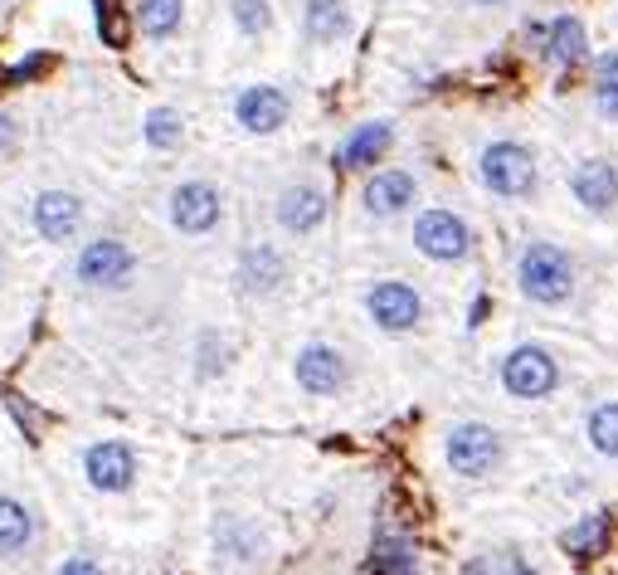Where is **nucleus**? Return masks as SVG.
I'll return each instance as SVG.
<instances>
[{
    "instance_id": "19",
    "label": "nucleus",
    "mask_w": 618,
    "mask_h": 575,
    "mask_svg": "<svg viewBox=\"0 0 618 575\" xmlns=\"http://www.w3.org/2000/svg\"><path fill=\"white\" fill-rule=\"evenodd\" d=\"M239 283L249 288V293H268V288H278L283 283V259L268 249V244H258L244 254V264H239Z\"/></svg>"
},
{
    "instance_id": "5",
    "label": "nucleus",
    "mask_w": 618,
    "mask_h": 575,
    "mask_svg": "<svg viewBox=\"0 0 618 575\" xmlns=\"http://www.w3.org/2000/svg\"><path fill=\"white\" fill-rule=\"evenodd\" d=\"M502 381H507L511 395L536 400V395H546L550 385H555V361H550L541 346H516L507 356V366H502Z\"/></svg>"
},
{
    "instance_id": "25",
    "label": "nucleus",
    "mask_w": 618,
    "mask_h": 575,
    "mask_svg": "<svg viewBox=\"0 0 618 575\" xmlns=\"http://www.w3.org/2000/svg\"><path fill=\"white\" fill-rule=\"evenodd\" d=\"M594 88H599V108L618 122V49L599 59V78H594Z\"/></svg>"
},
{
    "instance_id": "18",
    "label": "nucleus",
    "mask_w": 618,
    "mask_h": 575,
    "mask_svg": "<svg viewBox=\"0 0 618 575\" xmlns=\"http://www.w3.org/2000/svg\"><path fill=\"white\" fill-rule=\"evenodd\" d=\"M546 54L555 64H580L584 59V20L580 15H560L546 25Z\"/></svg>"
},
{
    "instance_id": "30",
    "label": "nucleus",
    "mask_w": 618,
    "mask_h": 575,
    "mask_svg": "<svg viewBox=\"0 0 618 575\" xmlns=\"http://www.w3.org/2000/svg\"><path fill=\"white\" fill-rule=\"evenodd\" d=\"M59 575H103V571H98L93 561H69V566H64Z\"/></svg>"
},
{
    "instance_id": "17",
    "label": "nucleus",
    "mask_w": 618,
    "mask_h": 575,
    "mask_svg": "<svg viewBox=\"0 0 618 575\" xmlns=\"http://www.w3.org/2000/svg\"><path fill=\"white\" fill-rule=\"evenodd\" d=\"M88 478H93L98 488H108V493L127 488V483H132V454H127L122 444H98V449L88 454Z\"/></svg>"
},
{
    "instance_id": "21",
    "label": "nucleus",
    "mask_w": 618,
    "mask_h": 575,
    "mask_svg": "<svg viewBox=\"0 0 618 575\" xmlns=\"http://www.w3.org/2000/svg\"><path fill=\"white\" fill-rule=\"evenodd\" d=\"M560 546L575 556V561H594V556H604V546H609V517H584L580 527H570Z\"/></svg>"
},
{
    "instance_id": "24",
    "label": "nucleus",
    "mask_w": 618,
    "mask_h": 575,
    "mask_svg": "<svg viewBox=\"0 0 618 575\" xmlns=\"http://www.w3.org/2000/svg\"><path fill=\"white\" fill-rule=\"evenodd\" d=\"M234 25H239V35H268V25H273V10H268V0H234Z\"/></svg>"
},
{
    "instance_id": "12",
    "label": "nucleus",
    "mask_w": 618,
    "mask_h": 575,
    "mask_svg": "<svg viewBox=\"0 0 618 575\" xmlns=\"http://www.w3.org/2000/svg\"><path fill=\"white\" fill-rule=\"evenodd\" d=\"M390 142H395V127H390V122H365V127H356V132L336 147V166H341V171L375 166L380 156L390 152Z\"/></svg>"
},
{
    "instance_id": "11",
    "label": "nucleus",
    "mask_w": 618,
    "mask_h": 575,
    "mask_svg": "<svg viewBox=\"0 0 618 575\" xmlns=\"http://www.w3.org/2000/svg\"><path fill=\"white\" fill-rule=\"evenodd\" d=\"M327 220V195L317 186H288L278 195V225L288 234H312Z\"/></svg>"
},
{
    "instance_id": "16",
    "label": "nucleus",
    "mask_w": 618,
    "mask_h": 575,
    "mask_svg": "<svg viewBox=\"0 0 618 575\" xmlns=\"http://www.w3.org/2000/svg\"><path fill=\"white\" fill-rule=\"evenodd\" d=\"M302 30H307V39H317V44L346 39L351 35V10H346V0H307Z\"/></svg>"
},
{
    "instance_id": "9",
    "label": "nucleus",
    "mask_w": 618,
    "mask_h": 575,
    "mask_svg": "<svg viewBox=\"0 0 618 575\" xmlns=\"http://www.w3.org/2000/svg\"><path fill=\"white\" fill-rule=\"evenodd\" d=\"M171 220L185 234H205L219 225V191L205 181H185L181 191L171 195Z\"/></svg>"
},
{
    "instance_id": "2",
    "label": "nucleus",
    "mask_w": 618,
    "mask_h": 575,
    "mask_svg": "<svg viewBox=\"0 0 618 575\" xmlns=\"http://www.w3.org/2000/svg\"><path fill=\"white\" fill-rule=\"evenodd\" d=\"M482 181L497 195H526L536 186V161H531L526 147H516V142H492L482 152Z\"/></svg>"
},
{
    "instance_id": "31",
    "label": "nucleus",
    "mask_w": 618,
    "mask_h": 575,
    "mask_svg": "<svg viewBox=\"0 0 618 575\" xmlns=\"http://www.w3.org/2000/svg\"><path fill=\"white\" fill-rule=\"evenodd\" d=\"M10 142H15V122H10V117H0V152H5Z\"/></svg>"
},
{
    "instance_id": "7",
    "label": "nucleus",
    "mask_w": 618,
    "mask_h": 575,
    "mask_svg": "<svg viewBox=\"0 0 618 575\" xmlns=\"http://www.w3.org/2000/svg\"><path fill=\"white\" fill-rule=\"evenodd\" d=\"M234 117H239V127H249V132H278V127L288 122V98H283V88H273V83H254V88H244V93L234 98Z\"/></svg>"
},
{
    "instance_id": "14",
    "label": "nucleus",
    "mask_w": 618,
    "mask_h": 575,
    "mask_svg": "<svg viewBox=\"0 0 618 575\" xmlns=\"http://www.w3.org/2000/svg\"><path fill=\"white\" fill-rule=\"evenodd\" d=\"M414 200V176L409 171H375L365 181V210L370 215H400Z\"/></svg>"
},
{
    "instance_id": "8",
    "label": "nucleus",
    "mask_w": 618,
    "mask_h": 575,
    "mask_svg": "<svg viewBox=\"0 0 618 575\" xmlns=\"http://www.w3.org/2000/svg\"><path fill=\"white\" fill-rule=\"evenodd\" d=\"M127 273H132V249L122 239H98L78 254V278L93 288H117Z\"/></svg>"
},
{
    "instance_id": "1",
    "label": "nucleus",
    "mask_w": 618,
    "mask_h": 575,
    "mask_svg": "<svg viewBox=\"0 0 618 575\" xmlns=\"http://www.w3.org/2000/svg\"><path fill=\"white\" fill-rule=\"evenodd\" d=\"M521 288L536 303H565L570 288H575V269H570V259L555 244H531L521 254Z\"/></svg>"
},
{
    "instance_id": "4",
    "label": "nucleus",
    "mask_w": 618,
    "mask_h": 575,
    "mask_svg": "<svg viewBox=\"0 0 618 575\" xmlns=\"http://www.w3.org/2000/svg\"><path fill=\"white\" fill-rule=\"evenodd\" d=\"M365 307H370V317H375L385 332H409V327L424 317V303H419V293H414L409 283H375Z\"/></svg>"
},
{
    "instance_id": "28",
    "label": "nucleus",
    "mask_w": 618,
    "mask_h": 575,
    "mask_svg": "<svg viewBox=\"0 0 618 575\" xmlns=\"http://www.w3.org/2000/svg\"><path fill=\"white\" fill-rule=\"evenodd\" d=\"M468 575H531L516 556H482V561H473L468 566Z\"/></svg>"
},
{
    "instance_id": "3",
    "label": "nucleus",
    "mask_w": 618,
    "mask_h": 575,
    "mask_svg": "<svg viewBox=\"0 0 618 575\" xmlns=\"http://www.w3.org/2000/svg\"><path fill=\"white\" fill-rule=\"evenodd\" d=\"M414 244H419L429 259H438V264H453V259L468 254L473 234H468V225H463L458 215H448V210H424L419 225H414Z\"/></svg>"
},
{
    "instance_id": "10",
    "label": "nucleus",
    "mask_w": 618,
    "mask_h": 575,
    "mask_svg": "<svg viewBox=\"0 0 618 575\" xmlns=\"http://www.w3.org/2000/svg\"><path fill=\"white\" fill-rule=\"evenodd\" d=\"M570 191H575V200H580L584 210H594V215L614 210L618 205V166L604 161V156L584 161V166H575V176H570Z\"/></svg>"
},
{
    "instance_id": "13",
    "label": "nucleus",
    "mask_w": 618,
    "mask_h": 575,
    "mask_svg": "<svg viewBox=\"0 0 618 575\" xmlns=\"http://www.w3.org/2000/svg\"><path fill=\"white\" fill-rule=\"evenodd\" d=\"M78 220H83V205L73 200L69 191H44L35 200V230L54 244H64L78 234Z\"/></svg>"
},
{
    "instance_id": "27",
    "label": "nucleus",
    "mask_w": 618,
    "mask_h": 575,
    "mask_svg": "<svg viewBox=\"0 0 618 575\" xmlns=\"http://www.w3.org/2000/svg\"><path fill=\"white\" fill-rule=\"evenodd\" d=\"M375 566H380V575H414V561H409V551H404L400 541H385Z\"/></svg>"
},
{
    "instance_id": "22",
    "label": "nucleus",
    "mask_w": 618,
    "mask_h": 575,
    "mask_svg": "<svg viewBox=\"0 0 618 575\" xmlns=\"http://www.w3.org/2000/svg\"><path fill=\"white\" fill-rule=\"evenodd\" d=\"M181 137H185L181 113H171V108H151V113H146V142H151V147L171 152V147H181Z\"/></svg>"
},
{
    "instance_id": "15",
    "label": "nucleus",
    "mask_w": 618,
    "mask_h": 575,
    "mask_svg": "<svg viewBox=\"0 0 618 575\" xmlns=\"http://www.w3.org/2000/svg\"><path fill=\"white\" fill-rule=\"evenodd\" d=\"M297 381H302V390H312V395H331L336 385L346 381V366H341V356L331 346H307L297 356Z\"/></svg>"
},
{
    "instance_id": "23",
    "label": "nucleus",
    "mask_w": 618,
    "mask_h": 575,
    "mask_svg": "<svg viewBox=\"0 0 618 575\" xmlns=\"http://www.w3.org/2000/svg\"><path fill=\"white\" fill-rule=\"evenodd\" d=\"M25 541H30V517H25V507L0 498V551H20Z\"/></svg>"
},
{
    "instance_id": "20",
    "label": "nucleus",
    "mask_w": 618,
    "mask_h": 575,
    "mask_svg": "<svg viewBox=\"0 0 618 575\" xmlns=\"http://www.w3.org/2000/svg\"><path fill=\"white\" fill-rule=\"evenodd\" d=\"M185 20V0H142L137 5V30L146 39H166L176 35Z\"/></svg>"
},
{
    "instance_id": "6",
    "label": "nucleus",
    "mask_w": 618,
    "mask_h": 575,
    "mask_svg": "<svg viewBox=\"0 0 618 575\" xmlns=\"http://www.w3.org/2000/svg\"><path fill=\"white\" fill-rule=\"evenodd\" d=\"M448 459H453L458 473L482 478V473L497 463V434H492L487 424H458V429L448 434Z\"/></svg>"
},
{
    "instance_id": "26",
    "label": "nucleus",
    "mask_w": 618,
    "mask_h": 575,
    "mask_svg": "<svg viewBox=\"0 0 618 575\" xmlns=\"http://www.w3.org/2000/svg\"><path fill=\"white\" fill-rule=\"evenodd\" d=\"M589 439H594L599 454H618V405L594 410V420H589Z\"/></svg>"
},
{
    "instance_id": "29",
    "label": "nucleus",
    "mask_w": 618,
    "mask_h": 575,
    "mask_svg": "<svg viewBox=\"0 0 618 575\" xmlns=\"http://www.w3.org/2000/svg\"><path fill=\"white\" fill-rule=\"evenodd\" d=\"M44 69H49V59H44V54H35V59H25V64H20V69H10V83H25V78H35V74H44Z\"/></svg>"
},
{
    "instance_id": "32",
    "label": "nucleus",
    "mask_w": 618,
    "mask_h": 575,
    "mask_svg": "<svg viewBox=\"0 0 618 575\" xmlns=\"http://www.w3.org/2000/svg\"><path fill=\"white\" fill-rule=\"evenodd\" d=\"M473 5H507V0H473Z\"/></svg>"
}]
</instances>
